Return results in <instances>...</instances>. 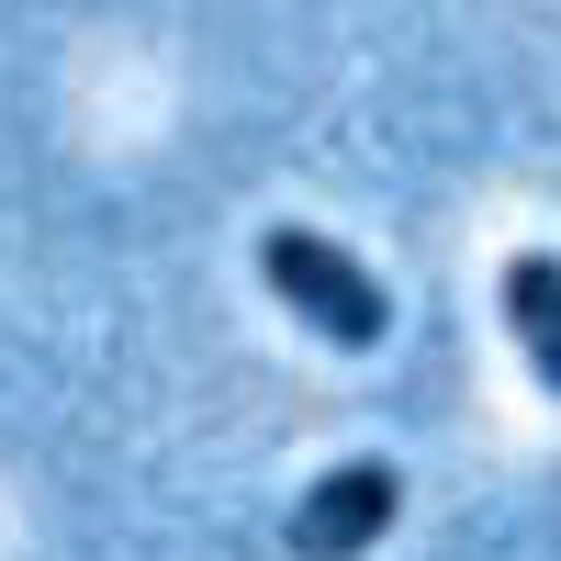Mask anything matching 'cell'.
<instances>
[{"label":"cell","mask_w":561,"mask_h":561,"mask_svg":"<svg viewBox=\"0 0 561 561\" xmlns=\"http://www.w3.org/2000/svg\"><path fill=\"white\" fill-rule=\"evenodd\" d=\"M393 517H404L393 460H337L314 494H293V561H359Z\"/></svg>","instance_id":"cell-2"},{"label":"cell","mask_w":561,"mask_h":561,"mask_svg":"<svg viewBox=\"0 0 561 561\" xmlns=\"http://www.w3.org/2000/svg\"><path fill=\"white\" fill-rule=\"evenodd\" d=\"M259 280L314 325L325 348H382V325H393L382 280H370L337 237H314V225H259Z\"/></svg>","instance_id":"cell-1"},{"label":"cell","mask_w":561,"mask_h":561,"mask_svg":"<svg viewBox=\"0 0 561 561\" xmlns=\"http://www.w3.org/2000/svg\"><path fill=\"white\" fill-rule=\"evenodd\" d=\"M505 325H517L539 393L561 404V259H550V248H517V259H505Z\"/></svg>","instance_id":"cell-3"}]
</instances>
